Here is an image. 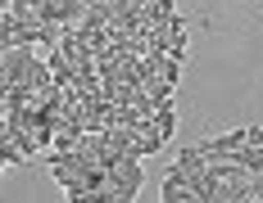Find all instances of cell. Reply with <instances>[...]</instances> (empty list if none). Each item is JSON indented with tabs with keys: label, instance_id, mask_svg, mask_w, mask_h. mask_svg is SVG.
Segmentation results:
<instances>
[{
	"label": "cell",
	"instance_id": "277c9868",
	"mask_svg": "<svg viewBox=\"0 0 263 203\" xmlns=\"http://www.w3.org/2000/svg\"><path fill=\"white\" fill-rule=\"evenodd\" d=\"M173 14H177L173 0H145V5H141V23H150V27H168Z\"/></svg>",
	"mask_w": 263,
	"mask_h": 203
},
{
	"label": "cell",
	"instance_id": "ba28073f",
	"mask_svg": "<svg viewBox=\"0 0 263 203\" xmlns=\"http://www.w3.org/2000/svg\"><path fill=\"white\" fill-rule=\"evenodd\" d=\"M177 163H182L186 172H209V153L200 149V145H186V149H177Z\"/></svg>",
	"mask_w": 263,
	"mask_h": 203
},
{
	"label": "cell",
	"instance_id": "8992f818",
	"mask_svg": "<svg viewBox=\"0 0 263 203\" xmlns=\"http://www.w3.org/2000/svg\"><path fill=\"white\" fill-rule=\"evenodd\" d=\"M150 118H155V131H159V136L173 140V131H177V108H173V100H168V104H155Z\"/></svg>",
	"mask_w": 263,
	"mask_h": 203
},
{
	"label": "cell",
	"instance_id": "7a4b0ae2",
	"mask_svg": "<svg viewBox=\"0 0 263 203\" xmlns=\"http://www.w3.org/2000/svg\"><path fill=\"white\" fill-rule=\"evenodd\" d=\"M46 167H50V176L59 181V190H64L73 203H91V190H86V181H82L73 167H59V163H46Z\"/></svg>",
	"mask_w": 263,
	"mask_h": 203
},
{
	"label": "cell",
	"instance_id": "9c48e42d",
	"mask_svg": "<svg viewBox=\"0 0 263 203\" xmlns=\"http://www.w3.org/2000/svg\"><path fill=\"white\" fill-rule=\"evenodd\" d=\"M159 199H163V203H191L195 194H191V190H163Z\"/></svg>",
	"mask_w": 263,
	"mask_h": 203
},
{
	"label": "cell",
	"instance_id": "52a82bcc",
	"mask_svg": "<svg viewBox=\"0 0 263 203\" xmlns=\"http://www.w3.org/2000/svg\"><path fill=\"white\" fill-rule=\"evenodd\" d=\"M54 81V73H50V63H46V59H41V54H36V59H32V68H27V86H32V95H36V91H46V86H50Z\"/></svg>",
	"mask_w": 263,
	"mask_h": 203
},
{
	"label": "cell",
	"instance_id": "30bf717a",
	"mask_svg": "<svg viewBox=\"0 0 263 203\" xmlns=\"http://www.w3.org/2000/svg\"><path fill=\"white\" fill-rule=\"evenodd\" d=\"M250 131V140H254V145H263V127H245Z\"/></svg>",
	"mask_w": 263,
	"mask_h": 203
},
{
	"label": "cell",
	"instance_id": "6da1fadb",
	"mask_svg": "<svg viewBox=\"0 0 263 203\" xmlns=\"http://www.w3.org/2000/svg\"><path fill=\"white\" fill-rule=\"evenodd\" d=\"M141 185H145L141 158L123 153V158H118V167H109V190H114V203H132L136 194H141Z\"/></svg>",
	"mask_w": 263,
	"mask_h": 203
},
{
	"label": "cell",
	"instance_id": "3957f363",
	"mask_svg": "<svg viewBox=\"0 0 263 203\" xmlns=\"http://www.w3.org/2000/svg\"><path fill=\"white\" fill-rule=\"evenodd\" d=\"M245 140H250V131L240 127V131H222V136H213V140H204L200 149H204V153H236L240 145H245Z\"/></svg>",
	"mask_w": 263,
	"mask_h": 203
},
{
	"label": "cell",
	"instance_id": "5b68a950",
	"mask_svg": "<svg viewBox=\"0 0 263 203\" xmlns=\"http://www.w3.org/2000/svg\"><path fill=\"white\" fill-rule=\"evenodd\" d=\"M168 54L186 63V18L182 14H173V23H168Z\"/></svg>",
	"mask_w": 263,
	"mask_h": 203
}]
</instances>
